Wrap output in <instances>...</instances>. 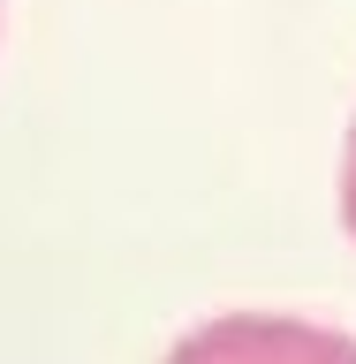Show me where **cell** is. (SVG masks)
Masks as SVG:
<instances>
[{
	"label": "cell",
	"mask_w": 356,
	"mask_h": 364,
	"mask_svg": "<svg viewBox=\"0 0 356 364\" xmlns=\"http://www.w3.org/2000/svg\"><path fill=\"white\" fill-rule=\"evenodd\" d=\"M341 220L356 235V122H349V159H341Z\"/></svg>",
	"instance_id": "7a4b0ae2"
},
{
	"label": "cell",
	"mask_w": 356,
	"mask_h": 364,
	"mask_svg": "<svg viewBox=\"0 0 356 364\" xmlns=\"http://www.w3.org/2000/svg\"><path fill=\"white\" fill-rule=\"evenodd\" d=\"M167 364H356V334H341V326H311V318L235 311V318L198 326Z\"/></svg>",
	"instance_id": "6da1fadb"
}]
</instances>
